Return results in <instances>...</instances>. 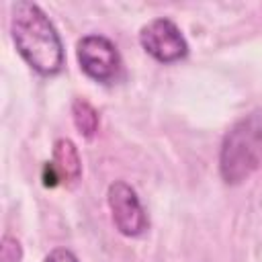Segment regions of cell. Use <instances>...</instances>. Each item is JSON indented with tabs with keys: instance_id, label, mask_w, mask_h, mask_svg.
<instances>
[{
	"instance_id": "1",
	"label": "cell",
	"mask_w": 262,
	"mask_h": 262,
	"mask_svg": "<svg viewBox=\"0 0 262 262\" xmlns=\"http://www.w3.org/2000/svg\"><path fill=\"white\" fill-rule=\"evenodd\" d=\"M10 35L18 55L41 76H55L63 68L61 39L41 10L33 2H14L10 8Z\"/></svg>"
},
{
	"instance_id": "2",
	"label": "cell",
	"mask_w": 262,
	"mask_h": 262,
	"mask_svg": "<svg viewBox=\"0 0 262 262\" xmlns=\"http://www.w3.org/2000/svg\"><path fill=\"white\" fill-rule=\"evenodd\" d=\"M262 162V106L244 115L225 133L219 149V174L225 184H242Z\"/></svg>"
},
{
	"instance_id": "3",
	"label": "cell",
	"mask_w": 262,
	"mask_h": 262,
	"mask_svg": "<svg viewBox=\"0 0 262 262\" xmlns=\"http://www.w3.org/2000/svg\"><path fill=\"white\" fill-rule=\"evenodd\" d=\"M82 72L98 84H115L123 76V61L117 45L104 35H84L76 45Z\"/></svg>"
},
{
	"instance_id": "4",
	"label": "cell",
	"mask_w": 262,
	"mask_h": 262,
	"mask_svg": "<svg viewBox=\"0 0 262 262\" xmlns=\"http://www.w3.org/2000/svg\"><path fill=\"white\" fill-rule=\"evenodd\" d=\"M106 203L111 209L113 225L125 237H139L149 227V217L131 184L115 180L106 190Z\"/></svg>"
},
{
	"instance_id": "5",
	"label": "cell",
	"mask_w": 262,
	"mask_h": 262,
	"mask_svg": "<svg viewBox=\"0 0 262 262\" xmlns=\"http://www.w3.org/2000/svg\"><path fill=\"white\" fill-rule=\"evenodd\" d=\"M139 43L147 55L160 63H176L188 55V43L174 20L160 16L145 23L139 31Z\"/></svg>"
},
{
	"instance_id": "6",
	"label": "cell",
	"mask_w": 262,
	"mask_h": 262,
	"mask_svg": "<svg viewBox=\"0 0 262 262\" xmlns=\"http://www.w3.org/2000/svg\"><path fill=\"white\" fill-rule=\"evenodd\" d=\"M82 176V160L78 154V147L72 139L61 137L53 143V156L51 162L45 164L43 170V184L55 186V184H76Z\"/></svg>"
},
{
	"instance_id": "7",
	"label": "cell",
	"mask_w": 262,
	"mask_h": 262,
	"mask_svg": "<svg viewBox=\"0 0 262 262\" xmlns=\"http://www.w3.org/2000/svg\"><path fill=\"white\" fill-rule=\"evenodd\" d=\"M72 119L76 129L80 131V135H84L86 139H92L98 131L100 119H98V111L86 100V98H74L72 102Z\"/></svg>"
},
{
	"instance_id": "8",
	"label": "cell",
	"mask_w": 262,
	"mask_h": 262,
	"mask_svg": "<svg viewBox=\"0 0 262 262\" xmlns=\"http://www.w3.org/2000/svg\"><path fill=\"white\" fill-rule=\"evenodd\" d=\"M23 260V246L16 237L4 235L0 244V262H20Z\"/></svg>"
},
{
	"instance_id": "9",
	"label": "cell",
	"mask_w": 262,
	"mask_h": 262,
	"mask_svg": "<svg viewBox=\"0 0 262 262\" xmlns=\"http://www.w3.org/2000/svg\"><path fill=\"white\" fill-rule=\"evenodd\" d=\"M43 262H80V260L76 258V254L72 250H68V248H55V250H51L45 256Z\"/></svg>"
}]
</instances>
